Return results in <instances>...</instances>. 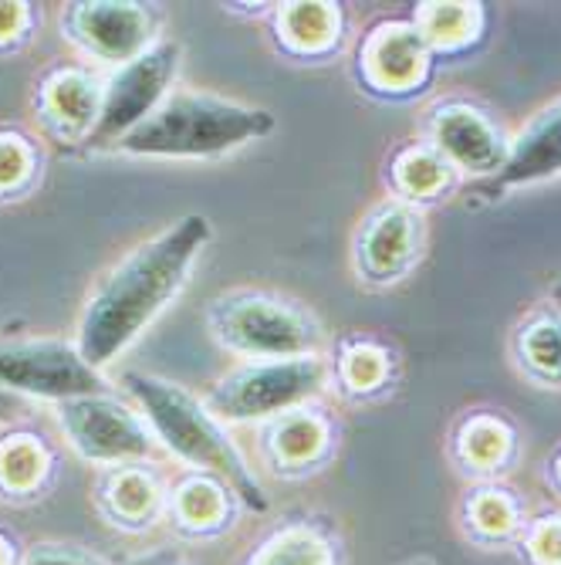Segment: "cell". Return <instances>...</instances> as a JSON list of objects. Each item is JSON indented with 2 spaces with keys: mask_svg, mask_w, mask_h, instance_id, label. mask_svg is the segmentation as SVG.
<instances>
[{
  "mask_svg": "<svg viewBox=\"0 0 561 565\" xmlns=\"http://www.w3.org/2000/svg\"><path fill=\"white\" fill-rule=\"evenodd\" d=\"M122 386L142 409L152 437H157V444L166 454L183 460L190 471L220 478L247 508L268 511L261 481L253 478V468H247V460L230 440L224 420L207 403L196 399L180 383L136 370L122 373Z\"/></svg>",
  "mask_w": 561,
  "mask_h": 565,
  "instance_id": "obj_2",
  "label": "cell"
},
{
  "mask_svg": "<svg viewBox=\"0 0 561 565\" xmlns=\"http://www.w3.org/2000/svg\"><path fill=\"white\" fill-rule=\"evenodd\" d=\"M31 28H34V11L31 4H8V0H0V51H18L28 44L31 38Z\"/></svg>",
  "mask_w": 561,
  "mask_h": 565,
  "instance_id": "obj_29",
  "label": "cell"
},
{
  "mask_svg": "<svg viewBox=\"0 0 561 565\" xmlns=\"http://www.w3.org/2000/svg\"><path fill=\"white\" fill-rule=\"evenodd\" d=\"M525 552L535 565H561V511L541 515L525 529Z\"/></svg>",
  "mask_w": 561,
  "mask_h": 565,
  "instance_id": "obj_28",
  "label": "cell"
},
{
  "mask_svg": "<svg viewBox=\"0 0 561 565\" xmlns=\"http://www.w3.org/2000/svg\"><path fill=\"white\" fill-rule=\"evenodd\" d=\"M247 565H335V545L322 529L294 522L271 532Z\"/></svg>",
  "mask_w": 561,
  "mask_h": 565,
  "instance_id": "obj_24",
  "label": "cell"
},
{
  "mask_svg": "<svg viewBox=\"0 0 561 565\" xmlns=\"http://www.w3.org/2000/svg\"><path fill=\"white\" fill-rule=\"evenodd\" d=\"M41 173V149L21 129H0V200L24 196Z\"/></svg>",
  "mask_w": 561,
  "mask_h": 565,
  "instance_id": "obj_26",
  "label": "cell"
},
{
  "mask_svg": "<svg viewBox=\"0 0 561 565\" xmlns=\"http://www.w3.org/2000/svg\"><path fill=\"white\" fill-rule=\"evenodd\" d=\"M278 31L288 47L301 51V55H319V51H328L338 41L342 14L335 4H322V0L284 4V11L278 14Z\"/></svg>",
  "mask_w": 561,
  "mask_h": 565,
  "instance_id": "obj_25",
  "label": "cell"
},
{
  "mask_svg": "<svg viewBox=\"0 0 561 565\" xmlns=\"http://www.w3.org/2000/svg\"><path fill=\"white\" fill-rule=\"evenodd\" d=\"M95 508L119 532H149L166 515L170 488L152 465L101 468L95 478Z\"/></svg>",
  "mask_w": 561,
  "mask_h": 565,
  "instance_id": "obj_13",
  "label": "cell"
},
{
  "mask_svg": "<svg viewBox=\"0 0 561 565\" xmlns=\"http://www.w3.org/2000/svg\"><path fill=\"white\" fill-rule=\"evenodd\" d=\"M160 11L136 0H82L62 11V34L95 65L112 72L157 44Z\"/></svg>",
  "mask_w": 561,
  "mask_h": 565,
  "instance_id": "obj_8",
  "label": "cell"
},
{
  "mask_svg": "<svg viewBox=\"0 0 561 565\" xmlns=\"http://www.w3.org/2000/svg\"><path fill=\"white\" fill-rule=\"evenodd\" d=\"M420 247L423 214L413 203L389 200L363 221L359 241H355V258H359V271L369 281L389 285L413 268V262L420 258Z\"/></svg>",
  "mask_w": 561,
  "mask_h": 565,
  "instance_id": "obj_11",
  "label": "cell"
},
{
  "mask_svg": "<svg viewBox=\"0 0 561 565\" xmlns=\"http://www.w3.org/2000/svg\"><path fill=\"white\" fill-rule=\"evenodd\" d=\"M230 488L214 478V475H199L190 471L183 475L166 498V519L183 532V535H214L220 529H227L230 515H234V501H230Z\"/></svg>",
  "mask_w": 561,
  "mask_h": 565,
  "instance_id": "obj_17",
  "label": "cell"
},
{
  "mask_svg": "<svg viewBox=\"0 0 561 565\" xmlns=\"http://www.w3.org/2000/svg\"><path fill=\"white\" fill-rule=\"evenodd\" d=\"M101 92H106V78L91 65H58L41 78L34 102L51 132L85 142L101 113Z\"/></svg>",
  "mask_w": 561,
  "mask_h": 565,
  "instance_id": "obj_14",
  "label": "cell"
},
{
  "mask_svg": "<svg viewBox=\"0 0 561 565\" xmlns=\"http://www.w3.org/2000/svg\"><path fill=\"white\" fill-rule=\"evenodd\" d=\"M176 68H180V44L160 38L145 55L109 72L106 92H101V113L85 146L116 149L129 132H136L173 95Z\"/></svg>",
  "mask_w": 561,
  "mask_h": 565,
  "instance_id": "obj_7",
  "label": "cell"
},
{
  "mask_svg": "<svg viewBox=\"0 0 561 565\" xmlns=\"http://www.w3.org/2000/svg\"><path fill=\"white\" fill-rule=\"evenodd\" d=\"M55 450H51V444L41 434L21 427L0 434V501H37L47 491V484L55 481Z\"/></svg>",
  "mask_w": 561,
  "mask_h": 565,
  "instance_id": "obj_16",
  "label": "cell"
},
{
  "mask_svg": "<svg viewBox=\"0 0 561 565\" xmlns=\"http://www.w3.org/2000/svg\"><path fill=\"white\" fill-rule=\"evenodd\" d=\"M430 146L453 167V173H467L484 183L500 173L511 139L474 102L446 98L430 113Z\"/></svg>",
  "mask_w": 561,
  "mask_h": 565,
  "instance_id": "obj_10",
  "label": "cell"
},
{
  "mask_svg": "<svg viewBox=\"0 0 561 565\" xmlns=\"http://www.w3.org/2000/svg\"><path fill=\"white\" fill-rule=\"evenodd\" d=\"M464 525L477 542L494 545V542H507L515 532L525 529V511L521 501L507 488L481 484L464 501Z\"/></svg>",
  "mask_w": 561,
  "mask_h": 565,
  "instance_id": "obj_21",
  "label": "cell"
},
{
  "mask_svg": "<svg viewBox=\"0 0 561 565\" xmlns=\"http://www.w3.org/2000/svg\"><path fill=\"white\" fill-rule=\"evenodd\" d=\"M554 308H558V312H561V285L554 288Z\"/></svg>",
  "mask_w": 561,
  "mask_h": 565,
  "instance_id": "obj_33",
  "label": "cell"
},
{
  "mask_svg": "<svg viewBox=\"0 0 561 565\" xmlns=\"http://www.w3.org/2000/svg\"><path fill=\"white\" fill-rule=\"evenodd\" d=\"M392 363H389V352L376 342H348L338 355V380L348 393H376L389 383Z\"/></svg>",
  "mask_w": 561,
  "mask_h": 565,
  "instance_id": "obj_27",
  "label": "cell"
},
{
  "mask_svg": "<svg viewBox=\"0 0 561 565\" xmlns=\"http://www.w3.org/2000/svg\"><path fill=\"white\" fill-rule=\"evenodd\" d=\"M207 241L211 221L203 214H186L136 244L122 262L95 281L75 335L78 355L95 373L112 366L176 301Z\"/></svg>",
  "mask_w": 561,
  "mask_h": 565,
  "instance_id": "obj_1",
  "label": "cell"
},
{
  "mask_svg": "<svg viewBox=\"0 0 561 565\" xmlns=\"http://www.w3.org/2000/svg\"><path fill=\"white\" fill-rule=\"evenodd\" d=\"M274 129V116L211 92H173L116 152L145 160H211Z\"/></svg>",
  "mask_w": 561,
  "mask_h": 565,
  "instance_id": "obj_3",
  "label": "cell"
},
{
  "mask_svg": "<svg viewBox=\"0 0 561 565\" xmlns=\"http://www.w3.org/2000/svg\"><path fill=\"white\" fill-rule=\"evenodd\" d=\"M413 24L427 38L433 55L471 47L484 31V8L481 4H420Z\"/></svg>",
  "mask_w": 561,
  "mask_h": 565,
  "instance_id": "obj_23",
  "label": "cell"
},
{
  "mask_svg": "<svg viewBox=\"0 0 561 565\" xmlns=\"http://www.w3.org/2000/svg\"><path fill=\"white\" fill-rule=\"evenodd\" d=\"M433 68V51L413 21H382L359 47V72L369 88L386 95L417 92Z\"/></svg>",
  "mask_w": 561,
  "mask_h": 565,
  "instance_id": "obj_12",
  "label": "cell"
},
{
  "mask_svg": "<svg viewBox=\"0 0 561 565\" xmlns=\"http://www.w3.org/2000/svg\"><path fill=\"white\" fill-rule=\"evenodd\" d=\"M561 177V98L544 106L507 149V160L494 180L477 183V193L497 196L518 186H535Z\"/></svg>",
  "mask_w": 561,
  "mask_h": 565,
  "instance_id": "obj_15",
  "label": "cell"
},
{
  "mask_svg": "<svg viewBox=\"0 0 561 565\" xmlns=\"http://www.w3.org/2000/svg\"><path fill=\"white\" fill-rule=\"evenodd\" d=\"M518 363L538 380V383H561V312L551 308H538L531 312L515 339Z\"/></svg>",
  "mask_w": 561,
  "mask_h": 565,
  "instance_id": "obj_22",
  "label": "cell"
},
{
  "mask_svg": "<svg viewBox=\"0 0 561 565\" xmlns=\"http://www.w3.org/2000/svg\"><path fill=\"white\" fill-rule=\"evenodd\" d=\"M453 177H456L453 167L440 157L430 142L402 146L392 157V167H389L392 190L399 193L402 203H413V207L423 200H436L440 193H446Z\"/></svg>",
  "mask_w": 561,
  "mask_h": 565,
  "instance_id": "obj_20",
  "label": "cell"
},
{
  "mask_svg": "<svg viewBox=\"0 0 561 565\" xmlns=\"http://www.w3.org/2000/svg\"><path fill=\"white\" fill-rule=\"evenodd\" d=\"M18 565H106L98 555L78 548V545H62V542H41L28 548V555Z\"/></svg>",
  "mask_w": 561,
  "mask_h": 565,
  "instance_id": "obj_30",
  "label": "cell"
},
{
  "mask_svg": "<svg viewBox=\"0 0 561 565\" xmlns=\"http://www.w3.org/2000/svg\"><path fill=\"white\" fill-rule=\"evenodd\" d=\"M207 326L224 349L250 363L319 355L322 345L319 326L301 308L265 291H234L211 301Z\"/></svg>",
  "mask_w": 561,
  "mask_h": 565,
  "instance_id": "obj_4",
  "label": "cell"
},
{
  "mask_svg": "<svg viewBox=\"0 0 561 565\" xmlns=\"http://www.w3.org/2000/svg\"><path fill=\"white\" fill-rule=\"evenodd\" d=\"M518 450V434L500 414L490 409H477L467 414L453 430V457L467 475H500L515 460Z\"/></svg>",
  "mask_w": 561,
  "mask_h": 565,
  "instance_id": "obj_18",
  "label": "cell"
},
{
  "mask_svg": "<svg viewBox=\"0 0 561 565\" xmlns=\"http://www.w3.org/2000/svg\"><path fill=\"white\" fill-rule=\"evenodd\" d=\"M328 386V366L319 355L298 359H265L247 363L214 383L207 403L224 424L274 420L291 409H301Z\"/></svg>",
  "mask_w": 561,
  "mask_h": 565,
  "instance_id": "obj_5",
  "label": "cell"
},
{
  "mask_svg": "<svg viewBox=\"0 0 561 565\" xmlns=\"http://www.w3.org/2000/svg\"><path fill=\"white\" fill-rule=\"evenodd\" d=\"M0 565H18V552H14V542L0 532Z\"/></svg>",
  "mask_w": 561,
  "mask_h": 565,
  "instance_id": "obj_31",
  "label": "cell"
},
{
  "mask_svg": "<svg viewBox=\"0 0 561 565\" xmlns=\"http://www.w3.org/2000/svg\"><path fill=\"white\" fill-rule=\"evenodd\" d=\"M332 427L315 409H291L268 424L265 450L278 471H304L328 450Z\"/></svg>",
  "mask_w": 561,
  "mask_h": 565,
  "instance_id": "obj_19",
  "label": "cell"
},
{
  "mask_svg": "<svg viewBox=\"0 0 561 565\" xmlns=\"http://www.w3.org/2000/svg\"><path fill=\"white\" fill-rule=\"evenodd\" d=\"M0 390L28 399L65 403L72 396L106 393V380L78 355L75 342L28 339L0 342Z\"/></svg>",
  "mask_w": 561,
  "mask_h": 565,
  "instance_id": "obj_9",
  "label": "cell"
},
{
  "mask_svg": "<svg viewBox=\"0 0 561 565\" xmlns=\"http://www.w3.org/2000/svg\"><path fill=\"white\" fill-rule=\"evenodd\" d=\"M58 406V427L65 444L85 460V465L122 468V465H149L157 457V437H152L142 409L129 406L116 393H88L72 396Z\"/></svg>",
  "mask_w": 561,
  "mask_h": 565,
  "instance_id": "obj_6",
  "label": "cell"
},
{
  "mask_svg": "<svg viewBox=\"0 0 561 565\" xmlns=\"http://www.w3.org/2000/svg\"><path fill=\"white\" fill-rule=\"evenodd\" d=\"M551 481H554V488L561 491V454L551 460Z\"/></svg>",
  "mask_w": 561,
  "mask_h": 565,
  "instance_id": "obj_32",
  "label": "cell"
}]
</instances>
